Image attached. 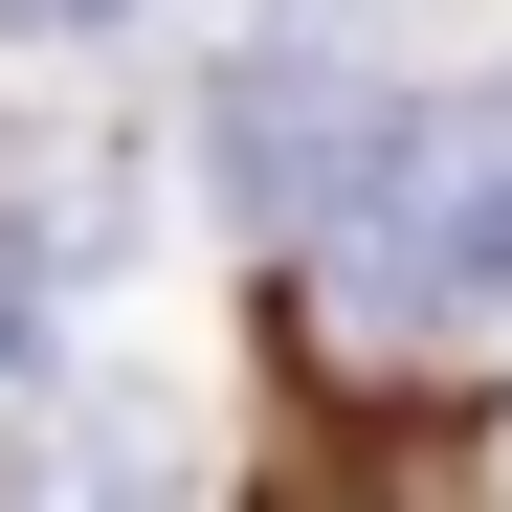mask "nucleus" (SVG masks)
Returning a JSON list of instances; mask_svg holds the SVG:
<instances>
[{"label":"nucleus","instance_id":"obj_1","mask_svg":"<svg viewBox=\"0 0 512 512\" xmlns=\"http://www.w3.org/2000/svg\"><path fill=\"white\" fill-rule=\"evenodd\" d=\"M334 223H357V290L379 312H490L512 290V90L379 112V179L334 201Z\"/></svg>","mask_w":512,"mask_h":512},{"label":"nucleus","instance_id":"obj_2","mask_svg":"<svg viewBox=\"0 0 512 512\" xmlns=\"http://www.w3.org/2000/svg\"><path fill=\"white\" fill-rule=\"evenodd\" d=\"M379 112H401V90H357L334 23L245 45V67H223V179H245V223H334V201L379 179Z\"/></svg>","mask_w":512,"mask_h":512}]
</instances>
